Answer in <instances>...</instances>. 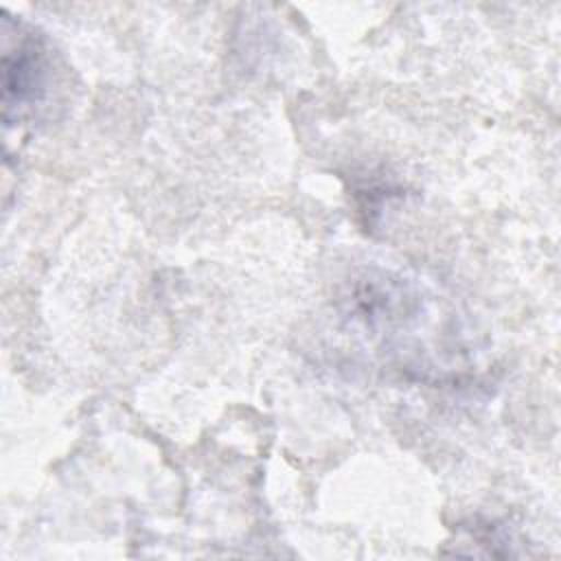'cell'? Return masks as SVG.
I'll return each mask as SVG.
<instances>
[{"label": "cell", "instance_id": "1", "mask_svg": "<svg viewBox=\"0 0 561 561\" xmlns=\"http://www.w3.org/2000/svg\"><path fill=\"white\" fill-rule=\"evenodd\" d=\"M46 85V59L35 37L26 35L15 42L13 48H4L2 55V105L4 121L35 105L42 99Z\"/></svg>", "mask_w": 561, "mask_h": 561}]
</instances>
